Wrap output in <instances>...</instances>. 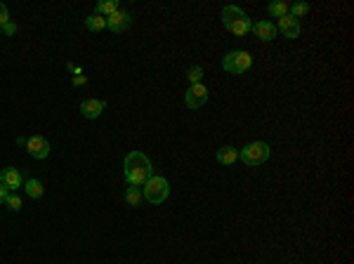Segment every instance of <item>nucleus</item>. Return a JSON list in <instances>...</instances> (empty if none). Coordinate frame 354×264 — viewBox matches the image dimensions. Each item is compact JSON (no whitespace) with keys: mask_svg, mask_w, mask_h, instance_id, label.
Wrapping results in <instances>:
<instances>
[{"mask_svg":"<svg viewBox=\"0 0 354 264\" xmlns=\"http://www.w3.org/2000/svg\"><path fill=\"white\" fill-rule=\"evenodd\" d=\"M123 175H125L128 186H144V182L153 175V165L149 156L144 151H130L123 160Z\"/></svg>","mask_w":354,"mask_h":264,"instance_id":"obj_1","label":"nucleus"},{"mask_svg":"<svg viewBox=\"0 0 354 264\" xmlns=\"http://www.w3.org/2000/svg\"><path fill=\"white\" fill-rule=\"evenodd\" d=\"M222 24H225V29L229 33H234V36H246V33L253 31L251 17H248L238 5H227L225 10H222Z\"/></svg>","mask_w":354,"mask_h":264,"instance_id":"obj_2","label":"nucleus"},{"mask_svg":"<svg viewBox=\"0 0 354 264\" xmlns=\"http://www.w3.org/2000/svg\"><path fill=\"white\" fill-rule=\"evenodd\" d=\"M142 196L151 205H163L168 201V196H170V182L161 177V175H151L142 186Z\"/></svg>","mask_w":354,"mask_h":264,"instance_id":"obj_3","label":"nucleus"},{"mask_svg":"<svg viewBox=\"0 0 354 264\" xmlns=\"http://www.w3.org/2000/svg\"><path fill=\"white\" fill-rule=\"evenodd\" d=\"M269 156H272V149H269L267 141H251V144H246V147L238 151V158L251 167H257V165H262V163H267Z\"/></svg>","mask_w":354,"mask_h":264,"instance_id":"obj_4","label":"nucleus"},{"mask_svg":"<svg viewBox=\"0 0 354 264\" xmlns=\"http://www.w3.org/2000/svg\"><path fill=\"white\" fill-rule=\"evenodd\" d=\"M251 66H253V55L246 52V50H234V52H227V55L222 57V68H225L227 74L241 76Z\"/></svg>","mask_w":354,"mask_h":264,"instance_id":"obj_5","label":"nucleus"},{"mask_svg":"<svg viewBox=\"0 0 354 264\" xmlns=\"http://www.w3.org/2000/svg\"><path fill=\"white\" fill-rule=\"evenodd\" d=\"M208 87L203 83H196V85H189L187 94H184V104L189 106V109H201L203 104L208 102Z\"/></svg>","mask_w":354,"mask_h":264,"instance_id":"obj_6","label":"nucleus"},{"mask_svg":"<svg viewBox=\"0 0 354 264\" xmlns=\"http://www.w3.org/2000/svg\"><path fill=\"white\" fill-rule=\"evenodd\" d=\"M24 149L29 151L31 158H38V160H43V158H48L50 156V141L45 139V137H40V135L29 137Z\"/></svg>","mask_w":354,"mask_h":264,"instance_id":"obj_7","label":"nucleus"},{"mask_svg":"<svg viewBox=\"0 0 354 264\" xmlns=\"http://www.w3.org/2000/svg\"><path fill=\"white\" fill-rule=\"evenodd\" d=\"M132 12H123V10H118V12H114L111 17H106V29H111L114 33H123L128 31L130 26H132Z\"/></svg>","mask_w":354,"mask_h":264,"instance_id":"obj_8","label":"nucleus"},{"mask_svg":"<svg viewBox=\"0 0 354 264\" xmlns=\"http://www.w3.org/2000/svg\"><path fill=\"white\" fill-rule=\"evenodd\" d=\"M276 31L283 33V38H288V40H293V38L300 36V31H302V26H300V19L291 17V14H286V17L279 19V24H276Z\"/></svg>","mask_w":354,"mask_h":264,"instance_id":"obj_9","label":"nucleus"},{"mask_svg":"<svg viewBox=\"0 0 354 264\" xmlns=\"http://www.w3.org/2000/svg\"><path fill=\"white\" fill-rule=\"evenodd\" d=\"M0 184H5L10 191L21 189L24 186V175L17 167H5V170L0 172Z\"/></svg>","mask_w":354,"mask_h":264,"instance_id":"obj_10","label":"nucleus"},{"mask_svg":"<svg viewBox=\"0 0 354 264\" xmlns=\"http://www.w3.org/2000/svg\"><path fill=\"white\" fill-rule=\"evenodd\" d=\"M104 106H106V102H102V99H85V102L80 104V113H83V118H87V121H95V118L102 116Z\"/></svg>","mask_w":354,"mask_h":264,"instance_id":"obj_11","label":"nucleus"},{"mask_svg":"<svg viewBox=\"0 0 354 264\" xmlns=\"http://www.w3.org/2000/svg\"><path fill=\"white\" fill-rule=\"evenodd\" d=\"M253 33H255L260 40L269 43V40H274L279 31H276V24H272V21H267V19H260L257 24H253Z\"/></svg>","mask_w":354,"mask_h":264,"instance_id":"obj_12","label":"nucleus"},{"mask_svg":"<svg viewBox=\"0 0 354 264\" xmlns=\"http://www.w3.org/2000/svg\"><path fill=\"white\" fill-rule=\"evenodd\" d=\"M215 158H217V163H220V165H232V163H236V160H238V149L222 147V149H217Z\"/></svg>","mask_w":354,"mask_h":264,"instance_id":"obj_13","label":"nucleus"},{"mask_svg":"<svg viewBox=\"0 0 354 264\" xmlns=\"http://www.w3.org/2000/svg\"><path fill=\"white\" fill-rule=\"evenodd\" d=\"M267 12L272 14V17H276V19L286 17V14L291 12V3H286V0H274V3H269L267 5Z\"/></svg>","mask_w":354,"mask_h":264,"instance_id":"obj_14","label":"nucleus"},{"mask_svg":"<svg viewBox=\"0 0 354 264\" xmlns=\"http://www.w3.org/2000/svg\"><path fill=\"white\" fill-rule=\"evenodd\" d=\"M24 189H26V196H29V198H40L45 194V186H43L40 179H26Z\"/></svg>","mask_w":354,"mask_h":264,"instance_id":"obj_15","label":"nucleus"},{"mask_svg":"<svg viewBox=\"0 0 354 264\" xmlns=\"http://www.w3.org/2000/svg\"><path fill=\"white\" fill-rule=\"evenodd\" d=\"M142 201H144L142 186H128V189H125V203H128L130 208H140Z\"/></svg>","mask_w":354,"mask_h":264,"instance_id":"obj_16","label":"nucleus"},{"mask_svg":"<svg viewBox=\"0 0 354 264\" xmlns=\"http://www.w3.org/2000/svg\"><path fill=\"white\" fill-rule=\"evenodd\" d=\"M114 12H118V0H99L95 7V14H102V17H111Z\"/></svg>","mask_w":354,"mask_h":264,"instance_id":"obj_17","label":"nucleus"},{"mask_svg":"<svg viewBox=\"0 0 354 264\" xmlns=\"http://www.w3.org/2000/svg\"><path fill=\"white\" fill-rule=\"evenodd\" d=\"M85 26L87 31H102V29H106V17H102V14H90V17L85 19Z\"/></svg>","mask_w":354,"mask_h":264,"instance_id":"obj_18","label":"nucleus"},{"mask_svg":"<svg viewBox=\"0 0 354 264\" xmlns=\"http://www.w3.org/2000/svg\"><path fill=\"white\" fill-rule=\"evenodd\" d=\"M7 210H12V212H19V210L24 208V203H21V198L17 196V194H10V196L5 198V203H3Z\"/></svg>","mask_w":354,"mask_h":264,"instance_id":"obj_19","label":"nucleus"},{"mask_svg":"<svg viewBox=\"0 0 354 264\" xmlns=\"http://www.w3.org/2000/svg\"><path fill=\"white\" fill-rule=\"evenodd\" d=\"M201 78H203V66H189V71H187V80H189V85L201 83Z\"/></svg>","mask_w":354,"mask_h":264,"instance_id":"obj_20","label":"nucleus"},{"mask_svg":"<svg viewBox=\"0 0 354 264\" xmlns=\"http://www.w3.org/2000/svg\"><path fill=\"white\" fill-rule=\"evenodd\" d=\"M309 12V5H307V3H293V5H291V17H295V19H300V17H305V14Z\"/></svg>","mask_w":354,"mask_h":264,"instance_id":"obj_21","label":"nucleus"},{"mask_svg":"<svg viewBox=\"0 0 354 264\" xmlns=\"http://www.w3.org/2000/svg\"><path fill=\"white\" fill-rule=\"evenodd\" d=\"M7 21H10V12H7V5H3V3H0V29H3V26H5Z\"/></svg>","mask_w":354,"mask_h":264,"instance_id":"obj_22","label":"nucleus"},{"mask_svg":"<svg viewBox=\"0 0 354 264\" xmlns=\"http://www.w3.org/2000/svg\"><path fill=\"white\" fill-rule=\"evenodd\" d=\"M17 31H19V26L14 24V21H7V24L3 26V33H5V36H14Z\"/></svg>","mask_w":354,"mask_h":264,"instance_id":"obj_23","label":"nucleus"},{"mask_svg":"<svg viewBox=\"0 0 354 264\" xmlns=\"http://www.w3.org/2000/svg\"><path fill=\"white\" fill-rule=\"evenodd\" d=\"M71 85L74 87H83V85H87V76H74V78H71Z\"/></svg>","mask_w":354,"mask_h":264,"instance_id":"obj_24","label":"nucleus"},{"mask_svg":"<svg viewBox=\"0 0 354 264\" xmlns=\"http://www.w3.org/2000/svg\"><path fill=\"white\" fill-rule=\"evenodd\" d=\"M10 194H12V191L7 189V186H5V184H0V205H3V203H5V198H7V196H10Z\"/></svg>","mask_w":354,"mask_h":264,"instance_id":"obj_25","label":"nucleus"},{"mask_svg":"<svg viewBox=\"0 0 354 264\" xmlns=\"http://www.w3.org/2000/svg\"><path fill=\"white\" fill-rule=\"evenodd\" d=\"M67 68H69V71H71L74 76H80V74H83V68L76 66V64H67Z\"/></svg>","mask_w":354,"mask_h":264,"instance_id":"obj_26","label":"nucleus"},{"mask_svg":"<svg viewBox=\"0 0 354 264\" xmlns=\"http://www.w3.org/2000/svg\"><path fill=\"white\" fill-rule=\"evenodd\" d=\"M26 139H29V137H17V144L19 147H26Z\"/></svg>","mask_w":354,"mask_h":264,"instance_id":"obj_27","label":"nucleus"}]
</instances>
